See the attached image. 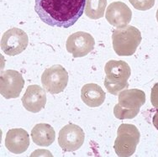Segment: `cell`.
Listing matches in <instances>:
<instances>
[{
	"label": "cell",
	"mask_w": 158,
	"mask_h": 157,
	"mask_svg": "<svg viewBox=\"0 0 158 157\" xmlns=\"http://www.w3.org/2000/svg\"><path fill=\"white\" fill-rule=\"evenodd\" d=\"M86 0H35V10L44 23L69 28L83 14Z\"/></svg>",
	"instance_id": "obj_1"
},
{
	"label": "cell",
	"mask_w": 158,
	"mask_h": 157,
	"mask_svg": "<svg viewBox=\"0 0 158 157\" xmlns=\"http://www.w3.org/2000/svg\"><path fill=\"white\" fill-rule=\"evenodd\" d=\"M146 103V94L136 88L126 89L118 93V103L114 108V114L118 119H131L136 117Z\"/></svg>",
	"instance_id": "obj_2"
},
{
	"label": "cell",
	"mask_w": 158,
	"mask_h": 157,
	"mask_svg": "<svg viewBox=\"0 0 158 157\" xmlns=\"http://www.w3.org/2000/svg\"><path fill=\"white\" fill-rule=\"evenodd\" d=\"M106 76L104 86L107 91L113 95H118L122 90L128 88V79L131 70L130 66L124 60H109L104 67Z\"/></svg>",
	"instance_id": "obj_3"
},
{
	"label": "cell",
	"mask_w": 158,
	"mask_h": 157,
	"mask_svg": "<svg viewBox=\"0 0 158 157\" xmlns=\"http://www.w3.org/2000/svg\"><path fill=\"white\" fill-rule=\"evenodd\" d=\"M141 39L140 31L134 26L117 28L113 31V48L119 56H130L136 52Z\"/></svg>",
	"instance_id": "obj_4"
},
{
	"label": "cell",
	"mask_w": 158,
	"mask_h": 157,
	"mask_svg": "<svg viewBox=\"0 0 158 157\" xmlns=\"http://www.w3.org/2000/svg\"><path fill=\"white\" fill-rule=\"evenodd\" d=\"M140 134L135 125L122 124L117 130L114 149L119 157H129L134 154L140 142Z\"/></svg>",
	"instance_id": "obj_5"
},
{
	"label": "cell",
	"mask_w": 158,
	"mask_h": 157,
	"mask_svg": "<svg viewBox=\"0 0 158 157\" xmlns=\"http://www.w3.org/2000/svg\"><path fill=\"white\" fill-rule=\"evenodd\" d=\"M29 44L27 34L19 28H12L3 33L1 38V50L4 54L15 56L20 54Z\"/></svg>",
	"instance_id": "obj_6"
},
{
	"label": "cell",
	"mask_w": 158,
	"mask_h": 157,
	"mask_svg": "<svg viewBox=\"0 0 158 157\" xmlns=\"http://www.w3.org/2000/svg\"><path fill=\"white\" fill-rule=\"evenodd\" d=\"M41 83L45 90L51 94L63 92L68 83V73L61 65H54L44 71Z\"/></svg>",
	"instance_id": "obj_7"
},
{
	"label": "cell",
	"mask_w": 158,
	"mask_h": 157,
	"mask_svg": "<svg viewBox=\"0 0 158 157\" xmlns=\"http://www.w3.org/2000/svg\"><path fill=\"white\" fill-rule=\"evenodd\" d=\"M85 139V134L81 127L73 124L65 125L59 132L58 143L65 152H73L82 147Z\"/></svg>",
	"instance_id": "obj_8"
},
{
	"label": "cell",
	"mask_w": 158,
	"mask_h": 157,
	"mask_svg": "<svg viewBox=\"0 0 158 157\" xmlns=\"http://www.w3.org/2000/svg\"><path fill=\"white\" fill-rule=\"evenodd\" d=\"M24 81L20 73L15 70H7L0 75V93L6 99L19 97Z\"/></svg>",
	"instance_id": "obj_9"
},
{
	"label": "cell",
	"mask_w": 158,
	"mask_h": 157,
	"mask_svg": "<svg viewBox=\"0 0 158 157\" xmlns=\"http://www.w3.org/2000/svg\"><path fill=\"white\" fill-rule=\"evenodd\" d=\"M95 40L91 34L83 31H77L67 38V51L73 57H83L94 49Z\"/></svg>",
	"instance_id": "obj_10"
},
{
	"label": "cell",
	"mask_w": 158,
	"mask_h": 157,
	"mask_svg": "<svg viewBox=\"0 0 158 157\" xmlns=\"http://www.w3.org/2000/svg\"><path fill=\"white\" fill-rule=\"evenodd\" d=\"M107 21L116 28H124L131 21V9L123 2H114L108 6L105 13Z\"/></svg>",
	"instance_id": "obj_11"
},
{
	"label": "cell",
	"mask_w": 158,
	"mask_h": 157,
	"mask_svg": "<svg viewBox=\"0 0 158 157\" xmlns=\"http://www.w3.org/2000/svg\"><path fill=\"white\" fill-rule=\"evenodd\" d=\"M21 101L26 110L31 113H38L46 106V92L38 85H31L25 91Z\"/></svg>",
	"instance_id": "obj_12"
},
{
	"label": "cell",
	"mask_w": 158,
	"mask_h": 157,
	"mask_svg": "<svg viewBox=\"0 0 158 157\" xmlns=\"http://www.w3.org/2000/svg\"><path fill=\"white\" fill-rule=\"evenodd\" d=\"M30 145V136L24 129L17 128L9 130L5 138V146L14 154H22Z\"/></svg>",
	"instance_id": "obj_13"
},
{
	"label": "cell",
	"mask_w": 158,
	"mask_h": 157,
	"mask_svg": "<svg viewBox=\"0 0 158 157\" xmlns=\"http://www.w3.org/2000/svg\"><path fill=\"white\" fill-rule=\"evenodd\" d=\"M106 94L99 85L88 83L82 88L81 98L82 102L90 108H97L103 103Z\"/></svg>",
	"instance_id": "obj_14"
},
{
	"label": "cell",
	"mask_w": 158,
	"mask_h": 157,
	"mask_svg": "<svg viewBox=\"0 0 158 157\" xmlns=\"http://www.w3.org/2000/svg\"><path fill=\"white\" fill-rule=\"evenodd\" d=\"M31 138L35 145L47 147L55 141L56 132L48 124H38L32 129Z\"/></svg>",
	"instance_id": "obj_15"
},
{
	"label": "cell",
	"mask_w": 158,
	"mask_h": 157,
	"mask_svg": "<svg viewBox=\"0 0 158 157\" xmlns=\"http://www.w3.org/2000/svg\"><path fill=\"white\" fill-rule=\"evenodd\" d=\"M107 0H86L85 14L92 19H98L104 16Z\"/></svg>",
	"instance_id": "obj_16"
},
{
	"label": "cell",
	"mask_w": 158,
	"mask_h": 157,
	"mask_svg": "<svg viewBox=\"0 0 158 157\" xmlns=\"http://www.w3.org/2000/svg\"><path fill=\"white\" fill-rule=\"evenodd\" d=\"M135 9L146 11L152 9L155 4V0H129Z\"/></svg>",
	"instance_id": "obj_17"
},
{
	"label": "cell",
	"mask_w": 158,
	"mask_h": 157,
	"mask_svg": "<svg viewBox=\"0 0 158 157\" xmlns=\"http://www.w3.org/2000/svg\"><path fill=\"white\" fill-rule=\"evenodd\" d=\"M151 102L154 108L158 109V82H156L152 88Z\"/></svg>",
	"instance_id": "obj_18"
},
{
	"label": "cell",
	"mask_w": 158,
	"mask_h": 157,
	"mask_svg": "<svg viewBox=\"0 0 158 157\" xmlns=\"http://www.w3.org/2000/svg\"><path fill=\"white\" fill-rule=\"evenodd\" d=\"M152 123H153V125L154 127L158 130V111L156 113L154 116H153V118H152Z\"/></svg>",
	"instance_id": "obj_19"
},
{
	"label": "cell",
	"mask_w": 158,
	"mask_h": 157,
	"mask_svg": "<svg viewBox=\"0 0 158 157\" xmlns=\"http://www.w3.org/2000/svg\"><path fill=\"white\" fill-rule=\"evenodd\" d=\"M156 19H157V22H158V9H157V11H156Z\"/></svg>",
	"instance_id": "obj_20"
}]
</instances>
